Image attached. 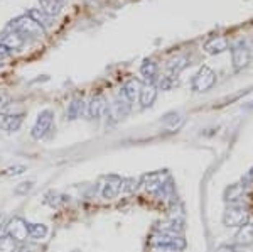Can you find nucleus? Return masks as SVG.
Listing matches in <instances>:
<instances>
[{
    "mask_svg": "<svg viewBox=\"0 0 253 252\" xmlns=\"http://www.w3.org/2000/svg\"><path fill=\"white\" fill-rule=\"evenodd\" d=\"M7 234H9L14 241H17L19 244L26 242L27 237H29V232H27V222L19 217L12 218L9 223V229H7Z\"/></svg>",
    "mask_w": 253,
    "mask_h": 252,
    "instance_id": "0eeeda50",
    "label": "nucleus"
},
{
    "mask_svg": "<svg viewBox=\"0 0 253 252\" xmlns=\"http://www.w3.org/2000/svg\"><path fill=\"white\" fill-rule=\"evenodd\" d=\"M0 44L7 46L10 51H15V50H19V48H22V44H24V36L20 34V32H17V31L7 32V34H3V38L0 39Z\"/></svg>",
    "mask_w": 253,
    "mask_h": 252,
    "instance_id": "ddd939ff",
    "label": "nucleus"
},
{
    "mask_svg": "<svg viewBox=\"0 0 253 252\" xmlns=\"http://www.w3.org/2000/svg\"><path fill=\"white\" fill-rule=\"evenodd\" d=\"M86 110V103H84L83 99H73L71 103L68 105V110H66V115H68V120H76L80 119L81 115Z\"/></svg>",
    "mask_w": 253,
    "mask_h": 252,
    "instance_id": "4468645a",
    "label": "nucleus"
},
{
    "mask_svg": "<svg viewBox=\"0 0 253 252\" xmlns=\"http://www.w3.org/2000/svg\"><path fill=\"white\" fill-rule=\"evenodd\" d=\"M10 27L14 31L20 32L22 36H32V38H39V36L46 34V31H44L34 19H31L27 14L26 15H20V17L12 20Z\"/></svg>",
    "mask_w": 253,
    "mask_h": 252,
    "instance_id": "f03ea898",
    "label": "nucleus"
},
{
    "mask_svg": "<svg viewBox=\"0 0 253 252\" xmlns=\"http://www.w3.org/2000/svg\"><path fill=\"white\" fill-rule=\"evenodd\" d=\"M138 185H140V180H135V178H126L124 180V185H122V192L125 195H132L138 190Z\"/></svg>",
    "mask_w": 253,
    "mask_h": 252,
    "instance_id": "5701e85b",
    "label": "nucleus"
},
{
    "mask_svg": "<svg viewBox=\"0 0 253 252\" xmlns=\"http://www.w3.org/2000/svg\"><path fill=\"white\" fill-rule=\"evenodd\" d=\"M216 252H238V249L231 244H221V246L216 247Z\"/></svg>",
    "mask_w": 253,
    "mask_h": 252,
    "instance_id": "a878e982",
    "label": "nucleus"
},
{
    "mask_svg": "<svg viewBox=\"0 0 253 252\" xmlns=\"http://www.w3.org/2000/svg\"><path fill=\"white\" fill-rule=\"evenodd\" d=\"M150 244H152V247H166V249H172L177 252L186 247V241L182 239V235L177 232H170V230H162V232L154 234Z\"/></svg>",
    "mask_w": 253,
    "mask_h": 252,
    "instance_id": "f257e3e1",
    "label": "nucleus"
},
{
    "mask_svg": "<svg viewBox=\"0 0 253 252\" xmlns=\"http://www.w3.org/2000/svg\"><path fill=\"white\" fill-rule=\"evenodd\" d=\"M27 15H29L31 19H34L36 22H38L44 31H46L47 27L52 24V22H51V17H49L46 12H42L41 9H31L29 12H27Z\"/></svg>",
    "mask_w": 253,
    "mask_h": 252,
    "instance_id": "6ab92c4d",
    "label": "nucleus"
},
{
    "mask_svg": "<svg viewBox=\"0 0 253 252\" xmlns=\"http://www.w3.org/2000/svg\"><path fill=\"white\" fill-rule=\"evenodd\" d=\"M32 186H34V183L32 181H27V183H20V185L15 188V193L17 195H26L27 192H31Z\"/></svg>",
    "mask_w": 253,
    "mask_h": 252,
    "instance_id": "393cba45",
    "label": "nucleus"
},
{
    "mask_svg": "<svg viewBox=\"0 0 253 252\" xmlns=\"http://www.w3.org/2000/svg\"><path fill=\"white\" fill-rule=\"evenodd\" d=\"M182 122H184V115L182 113H169L164 119V125L169 131H177L182 125Z\"/></svg>",
    "mask_w": 253,
    "mask_h": 252,
    "instance_id": "4be33fe9",
    "label": "nucleus"
},
{
    "mask_svg": "<svg viewBox=\"0 0 253 252\" xmlns=\"http://www.w3.org/2000/svg\"><path fill=\"white\" fill-rule=\"evenodd\" d=\"M140 87L142 83L135 78L128 80L126 83L122 87V95L126 101H135L138 99V93H140Z\"/></svg>",
    "mask_w": 253,
    "mask_h": 252,
    "instance_id": "f8f14e48",
    "label": "nucleus"
},
{
    "mask_svg": "<svg viewBox=\"0 0 253 252\" xmlns=\"http://www.w3.org/2000/svg\"><path fill=\"white\" fill-rule=\"evenodd\" d=\"M157 99V87L150 81H147L140 87V93H138V101L142 107H150Z\"/></svg>",
    "mask_w": 253,
    "mask_h": 252,
    "instance_id": "9b49d317",
    "label": "nucleus"
},
{
    "mask_svg": "<svg viewBox=\"0 0 253 252\" xmlns=\"http://www.w3.org/2000/svg\"><path fill=\"white\" fill-rule=\"evenodd\" d=\"M236 244L238 246H252L253 244V223H245L236 232Z\"/></svg>",
    "mask_w": 253,
    "mask_h": 252,
    "instance_id": "2eb2a0df",
    "label": "nucleus"
},
{
    "mask_svg": "<svg viewBox=\"0 0 253 252\" xmlns=\"http://www.w3.org/2000/svg\"><path fill=\"white\" fill-rule=\"evenodd\" d=\"M105 112H107V100H105L103 95H95L86 105V113L89 119H93V120L103 117Z\"/></svg>",
    "mask_w": 253,
    "mask_h": 252,
    "instance_id": "9d476101",
    "label": "nucleus"
},
{
    "mask_svg": "<svg viewBox=\"0 0 253 252\" xmlns=\"http://www.w3.org/2000/svg\"><path fill=\"white\" fill-rule=\"evenodd\" d=\"M52 122H54V112L49 110V108L41 112L38 115V119H36V124L32 125V131H31L32 139L39 141V139H42V137H46V134L51 131V127H52Z\"/></svg>",
    "mask_w": 253,
    "mask_h": 252,
    "instance_id": "7ed1b4c3",
    "label": "nucleus"
},
{
    "mask_svg": "<svg viewBox=\"0 0 253 252\" xmlns=\"http://www.w3.org/2000/svg\"><path fill=\"white\" fill-rule=\"evenodd\" d=\"M0 103H2V95H0Z\"/></svg>",
    "mask_w": 253,
    "mask_h": 252,
    "instance_id": "cd10ccee",
    "label": "nucleus"
},
{
    "mask_svg": "<svg viewBox=\"0 0 253 252\" xmlns=\"http://www.w3.org/2000/svg\"><path fill=\"white\" fill-rule=\"evenodd\" d=\"M0 252H20L19 242L14 241L9 234L0 237Z\"/></svg>",
    "mask_w": 253,
    "mask_h": 252,
    "instance_id": "412c9836",
    "label": "nucleus"
},
{
    "mask_svg": "<svg viewBox=\"0 0 253 252\" xmlns=\"http://www.w3.org/2000/svg\"><path fill=\"white\" fill-rule=\"evenodd\" d=\"M214 83H216V73L211 68L203 66L193 78V90L199 93L208 92L214 87Z\"/></svg>",
    "mask_w": 253,
    "mask_h": 252,
    "instance_id": "20e7f679",
    "label": "nucleus"
},
{
    "mask_svg": "<svg viewBox=\"0 0 253 252\" xmlns=\"http://www.w3.org/2000/svg\"><path fill=\"white\" fill-rule=\"evenodd\" d=\"M10 50L7 46H3V44H0V61H3V59H7L10 56Z\"/></svg>",
    "mask_w": 253,
    "mask_h": 252,
    "instance_id": "bb28decb",
    "label": "nucleus"
},
{
    "mask_svg": "<svg viewBox=\"0 0 253 252\" xmlns=\"http://www.w3.org/2000/svg\"><path fill=\"white\" fill-rule=\"evenodd\" d=\"M205 50L211 54H216V52H223L228 50V39L223 38V36H216V38L210 39L205 44Z\"/></svg>",
    "mask_w": 253,
    "mask_h": 252,
    "instance_id": "f3484780",
    "label": "nucleus"
},
{
    "mask_svg": "<svg viewBox=\"0 0 253 252\" xmlns=\"http://www.w3.org/2000/svg\"><path fill=\"white\" fill-rule=\"evenodd\" d=\"M27 232H29V237L36 239V241H41L47 235V225L44 223H34V222H27Z\"/></svg>",
    "mask_w": 253,
    "mask_h": 252,
    "instance_id": "a211bd4d",
    "label": "nucleus"
},
{
    "mask_svg": "<svg viewBox=\"0 0 253 252\" xmlns=\"http://www.w3.org/2000/svg\"><path fill=\"white\" fill-rule=\"evenodd\" d=\"M22 113H7L2 112L0 113V129L5 132H17L22 125Z\"/></svg>",
    "mask_w": 253,
    "mask_h": 252,
    "instance_id": "6e6552de",
    "label": "nucleus"
},
{
    "mask_svg": "<svg viewBox=\"0 0 253 252\" xmlns=\"http://www.w3.org/2000/svg\"><path fill=\"white\" fill-rule=\"evenodd\" d=\"M140 73L152 83L154 78L157 76V63L154 59H145L140 66Z\"/></svg>",
    "mask_w": 253,
    "mask_h": 252,
    "instance_id": "aec40b11",
    "label": "nucleus"
},
{
    "mask_svg": "<svg viewBox=\"0 0 253 252\" xmlns=\"http://www.w3.org/2000/svg\"><path fill=\"white\" fill-rule=\"evenodd\" d=\"M41 10L46 12L49 17H56L63 10V2L61 0H39Z\"/></svg>",
    "mask_w": 253,
    "mask_h": 252,
    "instance_id": "dca6fc26",
    "label": "nucleus"
},
{
    "mask_svg": "<svg viewBox=\"0 0 253 252\" xmlns=\"http://www.w3.org/2000/svg\"><path fill=\"white\" fill-rule=\"evenodd\" d=\"M248 215L245 212V208L242 205H230L223 213V223L228 229H233V227H242L247 223Z\"/></svg>",
    "mask_w": 253,
    "mask_h": 252,
    "instance_id": "39448f33",
    "label": "nucleus"
},
{
    "mask_svg": "<svg viewBox=\"0 0 253 252\" xmlns=\"http://www.w3.org/2000/svg\"><path fill=\"white\" fill-rule=\"evenodd\" d=\"M122 185H124V180L117 174H110L107 176V181H105L103 188H101V197L105 200H113V198L118 197V193L122 192Z\"/></svg>",
    "mask_w": 253,
    "mask_h": 252,
    "instance_id": "423d86ee",
    "label": "nucleus"
},
{
    "mask_svg": "<svg viewBox=\"0 0 253 252\" xmlns=\"http://www.w3.org/2000/svg\"><path fill=\"white\" fill-rule=\"evenodd\" d=\"M231 59H233V68L236 71L243 70L248 64V61H250V51H248L247 46L242 43L235 44L233 50H231Z\"/></svg>",
    "mask_w": 253,
    "mask_h": 252,
    "instance_id": "1a4fd4ad",
    "label": "nucleus"
},
{
    "mask_svg": "<svg viewBox=\"0 0 253 252\" xmlns=\"http://www.w3.org/2000/svg\"><path fill=\"white\" fill-rule=\"evenodd\" d=\"M26 171H27L26 166L17 164V166H12V168H7L5 171H3V174H5V176H19V174H22Z\"/></svg>",
    "mask_w": 253,
    "mask_h": 252,
    "instance_id": "b1692460",
    "label": "nucleus"
}]
</instances>
